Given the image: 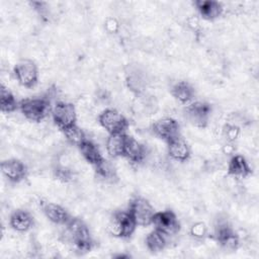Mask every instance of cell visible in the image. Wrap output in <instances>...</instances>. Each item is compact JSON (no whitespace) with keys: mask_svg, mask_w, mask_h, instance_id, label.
Listing matches in <instances>:
<instances>
[{"mask_svg":"<svg viewBox=\"0 0 259 259\" xmlns=\"http://www.w3.org/2000/svg\"><path fill=\"white\" fill-rule=\"evenodd\" d=\"M64 227L65 238L70 244H72L76 252L79 254H85L93 249L94 240L88 226L83 220L72 217Z\"/></svg>","mask_w":259,"mask_h":259,"instance_id":"obj_1","label":"cell"},{"mask_svg":"<svg viewBox=\"0 0 259 259\" xmlns=\"http://www.w3.org/2000/svg\"><path fill=\"white\" fill-rule=\"evenodd\" d=\"M52 100L49 95L33 96L19 101V110L23 116L33 122H40L52 111Z\"/></svg>","mask_w":259,"mask_h":259,"instance_id":"obj_2","label":"cell"},{"mask_svg":"<svg viewBox=\"0 0 259 259\" xmlns=\"http://www.w3.org/2000/svg\"><path fill=\"white\" fill-rule=\"evenodd\" d=\"M213 239L226 250L235 251L240 246V237L226 217H219L213 224Z\"/></svg>","mask_w":259,"mask_h":259,"instance_id":"obj_3","label":"cell"},{"mask_svg":"<svg viewBox=\"0 0 259 259\" xmlns=\"http://www.w3.org/2000/svg\"><path fill=\"white\" fill-rule=\"evenodd\" d=\"M137 224L130 211L126 210H116L113 212L110 221L108 223V232L111 236L115 238L127 239L130 238L137 229Z\"/></svg>","mask_w":259,"mask_h":259,"instance_id":"obj_4","label":"cell"},{"mask_svg":"<svg viewBox=\"0 0 259 259\" xmlns=\"http://www.w3.org/2000/svg\"><path fill=\"white\" fill-rule=\"evenodd\" d=\"M124 82L127 89L136 96H143L149 87L146 71L137 64H128L124 68Z\"/></svg>","mask_w":259,"mask_h":259,"instance_id":"obj_5","label":"cell"},{"mask_svg":"<svg viewBox=\"0 0 259 259\" xmlns=\"http://www.w3.org/2000/svg\"><path fill=\"white\" fill-rule=\"evenodd\" d=\"M98 123L108 135L123 134L128 128L127 118L115 108H105L98 115Z\"/></svg>","mask_w":259,"mask_h":259,"instance_id":"obj_6","label":"cell"},{"mask_svg":"<svg viewBox=\"0 0 259 259\" xmlns=\"http://www.w3.org/2000/svg\"><path fill=\"white\" fill-rule=\"evenodd\" d=\"M127 210L135 220L138 227L152 226L153 217L156 212L151 202L142 196L134 197L128 204Z\"/></svg>","mask_w":259,"mask_h":259,"instance_id":"obj_7","label":"cell"},{"mask_svg":"<svg viewBox=\"0 0 259 259\" xmlns=\"http://www.w3.org/2000/svg\"><path fill=\"white\" fill-rule=\"evenodd\" d=\"M212 108L209 103L205 101L194 100L186 105L184 114L189 123L198 128L207 126Z\"/></svg>","mask_w":259,"mask_h":259,"instance_id":"obj_8","label":"cell"},{"mask_svg":"<svg viewBox=\"0 0 259 259\" xmlns=\"http://www.w3.org/2000/svg\"><path fill=\"white\" fill-rule=\"evenodd\" d=\"M51 115L55 124L61 130H65L77 123V111L73 103L68 101H57L52 107Z\"/></svg>","mask_w":259,"mask_h":259,"instance_id":"obj_9","label":"cell"},{"mask_svg":"<svg viewBox=\"0 0 259 259\" xmlns=\"http://www.w3.org/2000/svg\"><path fill=\"white\" fill-rule=\"evenodd\" d=\"M13 74L17 82L25 88H33L38 82L37 66L29 59L18 61L13 68Z\"/></svg>","mask_w":259,"mask_h":259,"instance_id":"obj_10","label":"cell"},{"mask_svg":"<svg viewBox=\"0 0 259 259\" xmlns=\"http://www.w3.org/2000/svg\"><path fill=\"white\" fill-rule=\"evenodd\" d=\"M152 226H154L155 230L161 232L167 238L177 235L181 229L176 214L170 209L156 211L153 217Z\"/></svg>","mask_w":259,"mask_h":259,"instance_id":"obj_11","label":"cell"},{"mask_svg":"<svg viewBox=\"0 0 259 259\" xmlns=\"http://www.w3.org/2000/svg\"><path fill=\"white\" fill-rule=\"evenodd\" d=\"M151 132L156 138L166 143L181 136L178 121L170 116L161 117L154 121L151 125Z\"/></svg>","mask_w":259,"mask_h":259,"instance_id":"obj_12","label":"cell"},{"mask_svg":"<svg viewBox=\"0 0 259 259\" xmlns=\"http://www.w3.org/2000/svg\"><path fill=\"white\" fill-rule=\"evenodd\" d=\"M1 172L8 181L19 183L27 177L28 169L21 160L9 158L1 162Z\"/></svg>","mask_w":259,"mask_h":259,"instance_id":"obj_13","label":"cell"},{"mask_svg":"<svg viewBox=\"0 0 259 259\" xmlns=\"http://www.w3.org/2000/svg\"><path fill=\"white\" fill-rule=\"evenodd\" d=\"M41 211L45 214V217L52 222L55 225L64 227L72 218V215L69 213V211L62 205L50 202V201H44L40 204Z\"/></svg>","mask_w":259,"mask_h":259,"instance_id":"obj_14","label":"cell"},{"mask_svg":"<svg viewBox=\"0 0 259 259\" xmlns=\"http://www.w3.org/2000/svg\"><path fill=\"white\" fill-rule=\"evenodd\" d=\"M193 5L199 17L204 20H215L224 13L223 4L215 0H195Z\"/></svg>","mask_w":259,"mask_h":259,"instance_id":"obj_15","label":"cell"},{"mask_svg":"<svg viewBox=\"0 0 259 259\" xmlns=\"http://www.w3.org/2000/svg\"><path fill=\"white\" fill-rule=\"evenodd\" d=\"M148 154V149L144 144L137 141L134 137L128 136L123 158L133 165H140L146 161Z\"/></svg>","mask_w":259,"mask_h":259,"instance_id":"obj_16","label":"cell"},{"mask_svg":"<svg viewBox=\"0 0 259 259\" xmlns=\"http://www.w3.org/2000/svg\"><path fill=\"white\" fill-rule=\"evenodd\" d=\"M227 174L233 178L244 179L252 174V168L244 156L234 154L228 162Z\"/></svg>","mask_w":259,"mask_h":259,"instance_id":"obj_17","label":"cell"},{"mask_svg":"<svg viewBox=\"0 0 259 259\" xmlns=\"http://www.w3.org/2000/svg\"><path fill=\"white\" fill-rule=\"evenodd\" d=\"M167 154L171 160L183 163L189 160L191 151L187 142L179 136L167 143Z\"/></svg>","mask_w":259,"mask_h":259,"instance_id":"obj_18","label":"cell"},{"mask_svg":"<svg viewBox=\"0 0 259 259\" xmlns=\"http://www.w3.org/2000/svg\"><path fill=\"white\" fill-rule=\"evenodd\" d=\"M128 136L126 133L108 135L105 142V149L111 158H123Z\"/></svg>","mask_w":259,"mask_h":259,"instance_id":"obj_19","label":"cell"},{"mask_svg":"<svg viewBox=\"0 0 259 259\" xmlns=\"http://www.w3.org/2000/svg\"><path fill=\"white\" fill-rule=\"evenodd\" d=\"M9 226L18 233H26L33 227V217L24 209H16L9 217Z\"/></svg>","mask_w":259,"mask_h":259,"instance_id":"obj_20","label":"cell"},{"mask_svg":"<svg viewBox=\"0 0 259 259\" xmlns=\"http://www.w3.org/2000/svg\"><path fill=\"white\" fill-rule=\"evenodd\" d=\"M171 95L181 104L187 105L190 102L194 101L195 89L187 81H177L171 86L170 89Z\"/></svg>","mask_w":259,"mask_h":259,"instance_id":"obj_21","label":"cell"},{"mask_svg":"<svg viewBox=\"0 0 259 259\" xmlns=\"http://www.w3.org/2000/svg\"><path fill=\"white\" fill-rule=\"evenodd\" d=\"M93 168H94L96 177L100 181H102L104 183H108V184H113L118 181V175H117L116 168L109 160L103 158Z\"/></svg>","mask_w":259,"mask_h":259,"instance_id":"obj_22","label":"cell"},{"mask_svg":"<svg viewBox=\"0 0 259 259\" xmlns=\"http://www.w3.org/2000/svg\"><path fill=\"white\" fill-rule=\"evenodd\" d=\"M78 149H79V151L81 153V156L84 158V160L86 162H88L90 165H92L93 167L95 165H97L104 158L102 156L98 146L94 142H92V141H90L88 139H86L78 147Z\"/></svg>","mask_w":259,"mask_h":259,"instance_id":"obj_23","label":"cell"},{"mask_svg":"<svg viewBox=\"0 0 259 259\" xmlns=\"http://www.w3.org/2000/svg\"><path fill=\"white\" fill-rule=\"evenodd\" d=\"M19 108V101L3 84L0 87V109L3 113H12Z\"/></svg>","mask_w":259,"mask_h":259,"instance_id":"obj_24","label":"cell"},{"mask_svg":"<svg viewBox=\"0 0 259 259\" xmlns=\"http://www.w3.org/2000/svg\"><path fill=\"white\" fill-rule=\"evenodd\" d=\"M145 243L149 251H151L152 253H159L162 252L167 247L168 238L161 232L154 229L147 235Z\"/></svg>","mask_w":259,"mask_h":259,"instance_id":"obj_25","label":"cell"},{"mask_svg":"<svg viewBox=\"0 0 259 259\" xmlns=\"http://www.w3.org/2000/svg\"><path fill=\"white\" fill-rule=\"evenodd\" d=\"M67 142L72 146L79 147L87 138L84 131L76 123L62 131Z\"/></svg>","mask_w":259,"mask_h":259,"instance_id":"obj_26","label":"cell"},{"mask_svg":"<svg viewBox=\"0 0 259 259\" xmlns=\"http://www.w3.org/2000/svg\"><path fill=\"white\" fill-rule=\"evenodd\" d=\"M53 174L57 180L64 183L71 182L75 177V172L73 171V169L67 163L64 164L61 161L57 162L54 165Z\"/></svg>","mask_w":259,"mask_h":259,"instance_id":"obj_27","label":"cell"},{"mask_svg":"<svg viewBox=\"0 0 259 259\" xmlns=\"http://www.w3.org/2000/svg\"><path fill=\"white\" fill-rule=\"evenodd\" d=\"M222 135H223L224 139L226 140V142L235 143L241 135V127L239 125L229 121L226 124H224V126L222 128Z\"/></svg>","mask_w":259,"mask_h":259,"instance_id":"obj_28","label":"cell"},{"mask_svg":"<svg viewBox=\"0 0 259 259\" xmlns=\"http://www.w3.org/2000/svg\"><path fill=\"white\" fill-rule=\"evenodd\" d=\"M189 234L194 240L203 241L208 236L207 226L203 222H195L191 225L189 229Z\"/></svg>","mask_w":259,"mask_h":259,"instance_id":"obj_29","label":"cell"},{"mask_svg":"<svg viewBox=\"0 0 259 259\" xmlns=\"http://www.w3.org/2000/svg\"><path fill=\"white\" fill-rule=\"evenodd\" d=\"M104 28L110 34H115L119 32L120 23L114 17H107L104 21Z\"/></svg>","mask_w":259,"mask_h":259,"instance_id":"obj_30","label":"cell"},{"mask_svg":"<svg viewBox=\"0 0 259 259\" xmlns=\"http://www.w3.org/2000/svg\"><path fill=\"white\" fill-rule=\"evenodd\" d=\"M187 27L194 33H198L201 29L200 26V18L197 15H190L186 18Z\"/></svg>","mask_w":259,"mask_h":259,"instance_id":"obj_31","label":"cell"},{"mask_svg":"<svg viewBox=\"0 0 259 259\" xmlns=\"http://www.w3.org/2000/svg\"><path fill=\"white\" fill-rule=\"evenodd\" d=\"M30 6L35 10L41 17H46L49 14V6L47 2L42 1H32L29 2Z\"/></svg>","mask_w":259,"mask_h":259,"instance_id":"obj_32","label":"cell"},{"mask_svg":"<svg viewBox=\"0 0 259 259\" xmlns=\"http://www.w3.org/2000/svg\"><path fill=\"white\" fill-rule=\"evenodd\" d=\"M222 152L227 155V156H233L234 154H236V147H235V143H230V142H226L224 144V146L222 147Z\"/></svg>","mask_w":259,"mask_h":259,"instance_id":"obj_33","label":"cell"}]
</instances>
